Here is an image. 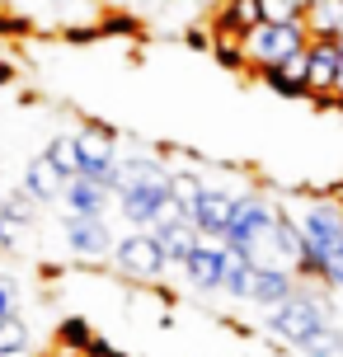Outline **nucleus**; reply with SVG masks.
I'll return each mask as SVG.
<instances>
[{
    "instance_id": "obj_14",
    "label": "nucleus",
    "mask_w": 343,
    "mask_h": 357,
    "mask_svg": "<svg viewBox=\"0 0 343 357\" xmlns=\"http://www.w3.org/2000/svg\"><path fill=\"white\" fill-rule=\"evenodd\" d=\"M155 245H160V254H165V264H174L179 268L183 259H188V250L198 245V231L188 226V221H174V226H155Z\"/></svg>"
},
{
    "instance_id": "obj_19",
    "label": "nucleus",
    "mask_w": 343,
    "mask_h": 357,
    "mask_svg": "<svg viewBox=\"0 0 343 357\" xmlns=\"http://www.w3.org/2000/svg\"><path fill=\"white\" fill-rule=\"evenodd\" d=\"M29 348H33L29 324L19 320V315H5L0 320V357H29Z\"/></svg>"
},
{
    "instance_id": "obj_6",
    "label": "nucleus",
    "mask_w": 343,
    "mask_h": 357,
    "mask_svg": "<svg viewBox=\"0 0 343 357\" xmlns=\"http://www.w3.org/2000/svg\"><path fill=\"white\" fill-rule=\"evenodd\" d=\"M71 137H75V155H80V169H75V174L113 188V174H118V137L99 123H85L80 132H71Z\"/></svg>"
},
{
    "instance_id": "obj_4",
    "label": "nucleus",
    "mask_w": 343,
    "mask_h": 357,
    "mask_svg": "<svg viewBox=\"0 0 343 357\" xmlns=\"http://www.w3.org/2000/svg\"><path fill=\"white\" fill-rule=\"evenodd\" d=\"M310 43L306 24H254L250 33H240V47H245V61L254 66H277V61H287L291 52H301Z\"/></svg>"
},
{
    "instance_id": "obj_15",
    "label": "nucleus",
    "mask_w": 343,
    "mask_h": 357,
    "mask_svg": "<svg viewBox=\"0 0 343 357\" xmlns=\"http://www.w3.org/2000/svg\"><path fill=\"white\" fill-rule=\"evenodd\" d=\"M301 24H306L310 38H334L343 29V0H310Z\"/></svg>"
},
{
    "instance_id": "obj_8",
    "label": "nucleus",
    "mask_w": 343,
    "mask_h": 357,
    "mask_svg": "<svg viewBox=\"0 0 343 357\" xmlns=\"http://www.w3.org/2000/svg\"><path fill=\"white\" fill-rule=\"evenodd\" d=\"M339 66L343 56L339 47H334V38H310L306 43V99H315V104H325L329 94H334V80H339Z\"/></svg>"
},
{
    "instance_id": "obj_31",
    "label": "nucleus",
    "mask_w": 343,
    "mask_h": 357,
    "mask_svg": "<svg viewBox=\"0 0 343 357\" xmlns=\"http://www.w3.org/2000/svg\"><path fill=\"white\" fill-rule=\"evenodd\" d=\"M296 5H301V10H306V5H310V0H296Z\"/></svg>"
},
{
    "instance_id": "obj_24",
    "label": "nucleus",
    "mask_w": 343,
    "mask_h": 357,
    "mask_svg": "<svg viewBox=\"0 0 343 357\" xmlns=\"http://www.w3.org/2000/svg\"><path fill=\"white\" fill-rule=\"evenodd\" d=\"M301 5L296 0H259V19L264 24H301Z\"/></svg>"
},
{
    "instance_id": "obj_21",
    "label": "nucleus",
    "mask_w": 343,
    "mask_h": 357,
    "mask_svg": "<svg viewBox=\"0 0 343 357\" xmlns=\"http://www.w3.org/2000/svg\"><path fill=\"white\" fill-rule=\"evenodd\" d=\"M33 212H38V202L24 193V188H15V193H0V216H5V221L29 226V221H33Z\"/></svg>"
},
{
    "instance_id": "obj_30",
    "label": "nucleus",
    "mask_w": 343,
    "mask_h": 357,
    "mask_svg": "<svg viewBox=\"0 0 343 357\" xmlns=\"http://www.w3.org/2000/svg\"><path fill=\"white\" fill-rule=\"evenodd\" d=\"M334 47H339V56H343V29H339V33H334Z\"/></svg>"
},
{
    "instance_id": "obj_27",
    "label": "nucleus",
    "mask_w": 343,
    "mask_h": 357,
    "mask_svg": "<svg viewBox=\"0 0 343 357\" xmlns=\"http://www.w3.org/2000/svg\"><path fill=\"white\" fill-rule=\"evenodd\" d=\"M24 231H29V226H15V221H5V216H0V254H15Z\"/></svg>"
},
{
    "instance_id": "obj_2",
    "label": "nucleus",
    "mask_w": 343,
    "mask_h": 357,
    "mask_svg": "<svg viewBox=\"0 0 343 357\" xmlns=\"http://www.w3.org/2000/svg\"><path fill=\"white\" fill-rule=\"evenodd\" d=\"M277 212H282V207L264 193L235 197V212H231V221H226V231H221L226 254H240V259H250V264H264L268 231H273V221H277Z\"/></svg>"
},
{
    "instance_id": "obj_29",
    "label": "nucleus",
    "mask_w": 343,
    "mask_h": 357,
    "mask_svg": "<svg viewBox=\"0 0 343 357\" xmlns=\"http://www.w3.org/2000/svg\"><path fill=\"white\" fill-rule=\"evenodd\" d=\"M325 104H334V108H343V94H329V99H325Z\"/></svg>"
},
{
    "instance_id": "obj_28",
    "label": "nucleus",
    "mask_w": 343,
    "mask_h": 357,
    "mask_svg": "<svg viewBox=\"0 0 343 357\" xmlns=\"http://www.w3.org/2000/svg\"><path fill=\"white\" fill-rule=\"evenodd\" d=\"M85 357H127V353H118L109 339H99V334H94V339L85 343Z\"/></svg>"
},
{
    "instance_id": "obj_17",
    "label": "nucleus",
    "mask_w": 343,
    "mask_h": 357,
    "mask_svg": "<svg viewBox=\"0 0 343 357\" xmlns=\"http://www.w3.org/2000/svg\"><path fill=\"white\" fill-rule=\"evenodd\" d=\"M165 188H169V197L183 207V216H188V207L202 197V188H207V178L193 174V169H165Z\"/></svg>"
},
{
    "instance_id": "obj_20",
    "label": "nucleus",
    "mask_w": 343,
    "mask_h": 357,
    "mask_svg": "<svg viewBox=\"0 0 343 357\" xmlns=\"http://www.w3.org/2000/svg\"><path fill=\"white\" fill-rule=\"evenodd\" d=\"M43 155L56 165V174H66V178H75V169H80V155H75V137L71 132H56Z\"/></svg>"
},
{
    "instance_id": "obj_10",
    "label": "nucleus",
    "mask_w": 343,
    "mask_h": 357,
    "mask_svg": "<svg viewBox=\"0 0 343 357\" xmlns=\"http://www.w3.org/2000/svg\"><path fill=\"white\" fill-rule=\"evenodd\" d=\"M231 212H235V193H226V188H202V197L188 207V226L198 235H207V240H221Z\"/></svg>"
},
{
    "instance_id": "obj_5",
    "label": "nucleus",
    "mask_w": 343,
    "mask_h": 357,
    "mask_svg": "<svg viewBox=\"0 0 343 357\" xmlns=\"http://www.w3.org/2000/svg\"><path fill=\"white\" fill-rule=\"evenodd\" d=\"M109 259H113V268H118L123 278H132V282H160L165 268H169L151 231L118 235V240H113V250H109Z\"/></svg>"
},
{
    "instance_id": "obj_22",
    "label": "nucleus",
    "mask_w": 343,
    "mask_h": 357,
    "mask_svg": "<svg viewBox=\"0 0 343 357\" xmlns=\"http://www.w3.org/2000/svg\"><path fill=\"white\" fill-rule=\"evenodd\" d=\"M90 339H94V329L80 320V315H66V320L56 324V343L71 348V353H85V343H90Z\"/></svg>"
},
{
    "instance_id": "obj_1",
    "label": "nucleus",
    "mask_w": 343,
    "mask_h": 357,
    "mask_svg": "<svg viewBox=\"0 0 343 357\" xmlns=\"http://www.w3.org/2000/svg\"><path fill=\"white\" fill-rule=\"evenodd\" d=\"M291 221L301 231V264L291 273L329 291H343V207L334 197H310Z\"/></svg>"
},
{
    "instance_id": "obj_7",
    "label": "nucleus",
    "mask_w": 343,
    "mask_h": 357,
    "mask_svg": "<svg viewBox=\"0 0 343 357\" xmlns=\"http://www.w3.org/2000/svg\"><path fill=\"white\" fill-rule=\"evenodd\" d=\"M61 235H66V250L85 264H104L113 250V231L104 216H66L61 221Z\"/></svg>"
},
{
    "instance_id": "obj_16",
    "label": "nucleus",
    "mask_w": 343,
    "mask_h": 357,
    "mask_svg": "<svg viewBox=\"0 0 343 357\" xmlns=\"http://www.w3.org/2000/svg\"><path fill=\"white\" fill-rule=\"evenodd\" d=\"M207 47H212V56H217L226 71H250V61H245V47H240V33H231V29H217V24H212V33H207Z\"/></svg>"
},
{
    "instance_id": "obj_18",
    "label": "nucleus",
    "mask_w": 343,
    "mask_h": 357,
    "mask_svg": "<svg viewBox=\"0 0 343 357\" xmlns=\"http://www.w3.org/2000/svg\"><path fill=\"white\" fill-rule=\"evenodd\" d=\"M250 278H254V264L240 259V254H226V268H221V291L235 296V301H250Z\"/></svg>"
},
{
    "instance_id": "obj_23",
    "label": "nucleus",
    "mask_w": 343,
    "mask_h": 357,
    "mask_svg": "<svg viewBox=\"0 0 343 357\" xmlns=\"http://www.w3.org/2000/svg\"><path fill=\"white\" fill-rule=\"evenodd\" d=\"M301 348V357H339V329L334 324H325V329H315L306 343H296Z\"/></svg>"
},
{
    "instance_id": "obj_3",
    "label": "nucleus",
    "mask_w": 343,
    "mask_h": 357,
    "mask_svg": "<svg viewBox=\"0 0 343 357\" xmlns=\"http://www.w3.org/2000/svg\"><path fill=\"white\" fill-rule=\"evenodd\" d=\"M334 305L325 301V296H315V291H306V287L296 282V291L291 296H282L277 305H268V315H264V329H268L273 339L282 343H306L315 329H325V324H334V315H329Z\"/></svg>"
},
{
    "instance_id": "obj_25",
    "label": "nucleus",
    "mask_w": 343,
    "mask_h": 357,
    "mask_svg": "<svg viewBox=\"0 0 343 357\" xmlns=\"http://www.w3.org/2000/svg\"><path fill=\"white\" fill-rule=\"evenodd\" d=\"M254 75H259V80H264V85L273 89V94H282V99H306V89L301 85H291L287 75L277 71V66H254Z\"/></svg>"
},
{
    "instance_id": "obj_12",
    "label": "nucleus",
    "mask_w": 343,
    "mask_h": 357,
    "mask_svg": "<svg viewBox=\"0 0 343 357\" xmlns=\"http://www.w3.org/2000/svg\"><path fill=\"white\" fill-rule=\"evenodd\" d=\"M296 291V273L282 264H254V278H250V301L254 305H277L282 296H291Z\"/></svg>"
},
{
    "instance_id": "obj_26",
    "label": "nucleus",
    "mask_w": 343,
    "mask_h": 357,
    "mask_svg": "<svg viewBox=\"0 0 343 357\" xmlns=\"http://www.w3.org/2000/svg\"><path fill=\"white\" fill-rule=\"evenodd\" d=\"M5 315H19V282L10 273H0V320Z\"/></svg>"
},
{
    "instance_id": "obj_13",
    "label": "nucleus",
    "mask_w": 343,
    "mask_h": 357,
    "mask_svg": "<svg viewBox=\"0 0 343 357\" xmlns=\"http://www.w3.org/2000/svg\"><path fill=\"white\" fill-rule=\"evenodd\" d=\"M61 188H66V174H56V165L47 160V155H33V160L24 165V193L33 197L38 207L56 202V197H61Z\"/></svg>"
},
{
    "instance_id": "obj_9",
    "label": "nucleus",
    "mask_w": 343,
    "mask_h": 357,
    "mask_svg": "<svg viewBox=\"0 0 343 357\" xmlns=\"http://www.w3.org/2000/svg\"><path fill=\"white\" fill-rule=\"evenodd\" d=\"M183 278L198 287V291H221V268H226V245L221 240H207V235H198V245L188 250V259H183Z\"/></svg>"
},
{
    "instance_id": "obj_11",
    "label": "nucleus",
    "mask_w": 343,
    "mask_h": 357,
    "mask_svg": "<svg viewBox=\"0 0 343 357\" xmlns=\"http://www.w3.org/2000/svg\"><path fill=\"white\" fill-rule=\"evenodd\" d=\"M61 212L66 216H104L113 207V188L109 183H94V178H66V188H61Z\"/></svg>"
}]
</instances>
